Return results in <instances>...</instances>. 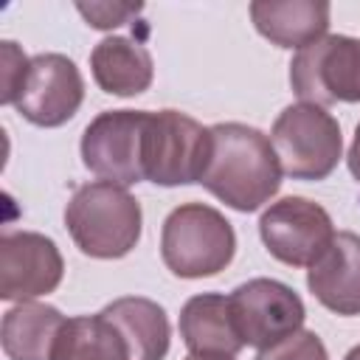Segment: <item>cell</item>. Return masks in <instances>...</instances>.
<instances>
[{"mask_svg":"<svg viewBox=\"0 0 360 360\" xmlns=\"http://www.w3.org/2000/svg\"><path fill=\"white\" fill-rule=\"evenodd\" d=\"M332 217L307 197H281L259 217V236L273 259L290 267H309L335 239Z\"/></svg>","mask_w":360,"mask_h":360,"instance_id":"obj_9","label":"cell"},{"mask_svg":"<svg viewBox=\"0 0 360 360\" xmlns=\"http://www.w3.org/2000/svg\"><path fill=\"white\" fill-rule=\"evenodd\" d=\"M51 360H132L121 329L104 315H76L68 318Z\"/></svg>","mask_w":360,"mask_h":360,"instance_id":"obj_18","label":"cell"},{"mask_svg":"<svg viewBox=\"0 0 360 360\" xmlns=\"http://www.w3.org/2000/svg\"><path fill=\"white\" fill-rule=\"evenodd\" d=\"M186 360H208V357H194V354H188ZM225 360H233V357H225Z\"/></svg>","mask_w":360,"mask_h":360,"instance_id":"obj_24","label":"cell"},{"mask_svg":"<svg viewBox=\"0 0 360 360\" xmlns=\"http://www.w3.org/2000/svg\"><path fill=\"white\" fill-rule=\"evenodd\" d=\"M211 155V127L180 110L149 112L143 132V177L155 186L200 183Z\"/></svg>","mask_w":360,"mask_h":360,"instance_id":"obj_5","label":"cell"},{"mask_svg":"<svg viewBox=\"0 0 360 360\" xmlns=\"http://www.w3.org/2000/svg\"><path fill=\"white\" fill-rule=\"evenodd\" d=\"M231 315L242 346L270 349L304 326L307 309L301 295L276 278H250L231 295Z\"/></svg>","mask_w":360,"mask_h":360,"instance_id":"obj_8","label":"cell"},{"mask_svg":"<svg viewBox=\"0 0 360 360\" xmlns=\"http://www.w3.org/2000/svg\"><path fill=\"white\" fill-rule=\"evenodd\" d=\"M65 315L39 301H22L3 315L0 343L8 360H51Z\"/></svg>","mask_w":360,"mask_h":360,"instance_id":"obj_16","label":"cell"},{"mask_svg":"<svg viewBox=\"0 0 360 360\" xmlns=\"http://www.w3.org/2000/svg\"><path fill=\"white\" fill-rule=\"evenodd\" d=\"M65 228L76 248L90 259H124L143 228L141 202L115 183H84L65 208Z\"/></svg>","mask_w":360,"mask_h":360,"instance_id":"obj_2","label":"cell"},{"mask_svg":"<svg viewBox=\"0 0 360 360\" xmlns=\"http://www.w3.org/2000/svg\"><path fill=\"white\" fill-rule=\"evenodd\" d=\"M309 292L335 315H360V233L338 231L307 270Z\"/></svg>","mask_w":360,"mask_h":360,"instance_id":"obj_12","label":"cell"},{"mask_svg":"<svg viewBox=\"0 0 360 360\" xmlns=\"http://www.w3.org/2000/svg\"><path fill=\"white\" fill-rule=\"evenodd\" d=\"M124 335L132 360H163L172 343L166 309L143 295H124L101 309Z\"/></svg>","mask_w":360,"mask_h":360,"instance_id":"obj_17","label":"cell"},{"mask_svg":"<svg viewBox=\"0 0 360 360\" xmlns=\"http://www.w3.org/2000/svg\"><path fill=\"white\" fill-rule=\"evenodd\" d=\"M236 253L233 225L211 205L183 202L160 228V259L180 278L222 273Z\"/></svg>","mask_w":360,"mask_h":360,"instance_id":"obj_3","label":"cell"},{"mask_svg":"<svg viewBox=\"0 0 360 360\" xmlns=\"http://www.w3.org/2000/svg\"><path fill=\"white\" fill-rule=\"evenodd\" d=\"M84 101V79L76 62L65 53H37L28 62L17 93V112L34 127L68 124Z\"/></svg>","mask_w":360,"mask_h":360,"instance_id":"obj_10","label":"cell"},{"mask_svg":"<svg viewBox=\"0 0 360 360\" xmlns=\"http://www.w3.org/2000/svg\"><path fill=\"white\" fill-rule=\"evenodd\" d=\"M290 84L304 104L315 107L360 101V39L326 34L295 51L290 62Z\"/></svg>","mask_w":360,"mask_h":360,"instance_id":"obj_6","label":"cell"},{"mask_svg":"<svg viewBox=\"0 0 360 360\" xmlns=\"http://www.w3.org/2000/svg\"><path fill=\"white\" fill-rule=\"evenodd\" d=\"M256 360H329V352L315 332L298 329L295 335L278 340L276 346L262 349Z\"/></svg>","mask_w":360,"mask_h":360,"instance_id":"obj_19","label":"cell"},{"mask_svg":"<svg viewBox=\"0 0 360 360\" xmlns=\"http://www.w3.org/2000/svg\"><path fill=\"white\" fill-rule=\"evenodd\" d=\"M343 360H360V343H357V346H352V349L346 352V357H343Z\"/></svg>","mask_w":360,"mask_h":360,"instance_id":"obj_23","label":"cell"},{"mask_svg":"<svg viewBox=\"0 0 360 360\" xmlns=\"http://www.w3.org/2000/svg\"><path fill=\"white\" fill-rule=\"evenodd\" d=\"M270 143L281 172L292 180H326L343 158L338 118L323 107L304 101L278 112L270 129Z\"/></svg>","mask_w":360,"mask_h":360,"instance_id":"obj_4","label":"cell"},{"mask_svg":"<svg viewBox=\"0 0 360 360\" xmlns=\"http://www.w3.org/2000/svg\"><path fill=\"white\" fill-rule=\"evenodd\" d=\"M149 110H104L82 132V163L104 183L135 186L143 177Z\"/></svg>","mask_w":360,"mask_h":360,"instance_id":"obj_7","label":"cell"},{"mask_svg":"<svg viewBox=\"0 0 360 360\" xmlns=\"http://www.w3.org/2000/svg\"><path fill=\"white\" fill-rule=\"evenodd\" d=\"M346 163H349V172H352V177L360 183V124L354 127V138H352V146H349Z\"/></svg>","mask_w":360,"mask_h":360,"instance_id":"obj_22","label":"cell"},{"mask_svg":"<svg viewBox=\"0 0 360 360\" xmlns=\"http://www.w3.org/2000/svg\"><path fill=\"white\" fill-rule=\"evenodd\" d=\"M180 338L194 357H208V360H225L236 357L242 346L228 295L219 292H200L191 295L183 309H180Z\"/></svg>","mask_w":360,"mask_h":360,"instance_id":"obj_13","label":"cell"},{"mask_svg":"<svg viewBox=\"0 0 360 360\" xmlns=\"http://www.w3.org/2000/svg\"><path fill=\"white\" fill-rule=\"evenodd\" d=\"M281 174L276 149L262 129L236 121L211 127V155L200 186L217 200L250 214L281 188Z\"/></svg>","mask_w":360,"mask_h":360,"instance_id":"obj_1","label":"cell"},{"mask_svg":"<svg viewBox=\"0 0 360 360\" xmlns=\"http://www.w3.org/2000/svg\"><path fill=\"white\" fill-rule=\"evenodd\" d=\"M65 262L56 242L37 231H11L0 239V298L34 301L62 284Z\"/></svg>","mask_w":360,"mask_h":360,"instance_id":"obj_11","label":"cell"},{"mask_svg":"<svg viewBox=\"0 0 360 360\" xmlns=\"http://www.w3.org/2000/svg\"><path fill=\"white\" fill-rule=\"evenodd\" d=\"M28 56L17 48V42L6 39L0 45V65H3V93H0V101L3 104H11L17 101V93H20V84L25 79V70H28Z\"/></svg>","mask_w":360,"mask_h":360,"instance_id":"obj_21","label":"cell"},{"mask_svg":"<svg viewBox=\"0 0 360 360\" xmlns=\"http://www.w3.org/2000/svg\"><path fill=\"white\" fill-rule=\"evenodd\" d=\"M76 11L87 20V25L98 28V31H110L115 25L129 22L132 17H138L143 11L141 3H76Z\"/></svg>","mask_w":360,"mask_h":360,"instance_id":"obj_20","label":"cell"},{"mask_svg":"<svg viewBox=\"0 0 360 360\" xmlns=\"http://www.w3.org/2000/svg\"><path fill=\"white\" fill-rule=\"evenodd\" d=\"M90 70L96 84L110 96H141L149 90L155 62L149 48L132 37H104L90 51Z\"/></svg>","mask_w":360,"mask_h":360,"instance_id":"obj_15","label":"cell"},{"mask_svg":"<svg viewBox=\"0 0 360 360\" xmlns=\"http://www.w3.org/2000/svg\"><path fill=\"white\" fill-rule=\"evenodd\" d=\"M329 3L323 0H256L250 3V20L256 31L278 48H307L326 37Z\"/></svg>","mask_w":360,"mask_h":360,"instance_id":"obj_14","label":"cell"}]
</instances>
